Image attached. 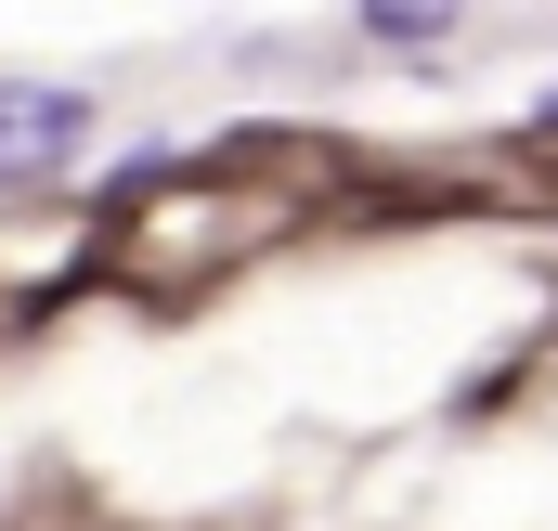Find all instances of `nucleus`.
<instances>
[{
    "label": "nucleus",
    "mask_w": 558,
    "mask_h": 531,
    "mask_svg": "<svg viewBox=\"0 0 558 531\" xmlns=\"http://www.w3.org/2000/svg\"><path fill=\"white\" fill-rule=\"evenodd\" d=\"M78 143H92V104L78 91L0 78V182H52V169H78Z\"/></svg>",
    "instance_id": "obj_1"
},
{
    "label": "nucleus",
    "mask_w": 558,
    "mask_h": 531,
    "mask_svg": "<svg viewBox=\"0 0 558 531\" xmlns=\"http://www.w3.org/2000/svg\"><path fill=\"white\" fill-rule=\"evenodd\" d=\"M441 26H454L441 0H377V13H364V39H390V52H428Z\"/></svg>",
    "instance_id": "obj_2"
}]
</instances>
